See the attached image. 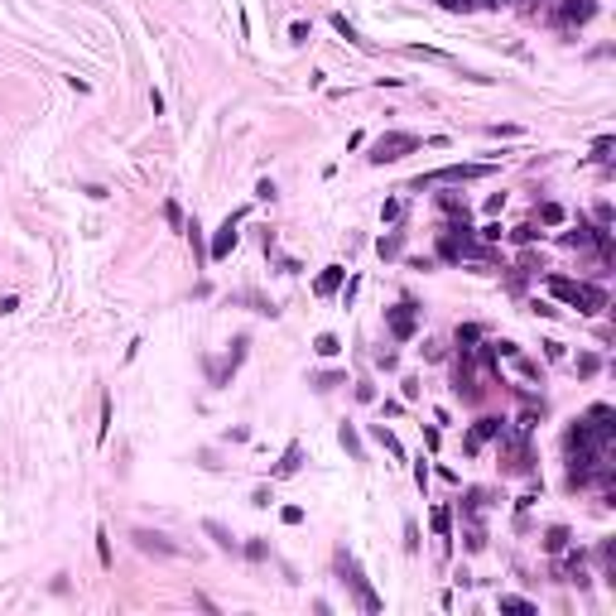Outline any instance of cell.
Here are the masks:
<instances>
[{
    "mask_svg": "<svg viewBox=\"0 0 616 616\" xmlns=\"http://www.w3.org/2000/svg\"><path fill=\"white\" fill-rule=\"evenodd\" d=\"M256 198H260V202H275V183L265 179V183H260V188H256Z\"/></svg>",
    "mask_w": 616,
    "mask_h": 616,
    "instance_id": "ab89813d",
    "label": "cell"
},
{
    "mask_svg": "<svg viewBox=\"0 0 616 616\" xmlns=\"http://www.w3.org/2000/svg\"><path fill=\"white\" fill-rule=\"evenodd\" d=\"M97 558H101V568H111V539H106V530H97Z\"/></svg>",
    "mask_w": 616,
    "mask_h": 616,
    "instance_id": "4dcf8cb0",
    "label": "cell"
},
{
    "mask_svg": "<svg viewBox=\"0 0 616 616\" xmlns=\"http://www.w3.org/2000/svg\"><path fill=\"white\" fill-rule=\"evenodd\" d=\"M539 231L535 226H516V231H511V241H516V246H530V241H535Z\"/></svg>",
    "mask_w": 616,
    "mask_h": 616,
    "instance_id": "836d02e7",
    "label": "cell"
},
{
    "mask_svg": "<svg viewBox=\"0 0 616 616\" xmlns=\"http://www.w3.org/2000/svg\"><path fill=\"white\" fill-rule=\"evenodd\" d=\"M279 520H284V525H303V511H298V506H284Z\"/></svg>",
    "mask_w": 616,
    "mask_h": 616,
    "instance_id": "d590c367",
    "label": "cell"
},
{
    "mask_svg": "<svg viewBox=\"0 0 616 616\" xmlns=\"http://www.w3.org/2000/svg\"><path fill=\"white\" fill-rule=\"evenodd\" d=\"M592 15H597V0H563L554 20H558V24H588Z\"/></svg>",
    "mask_w": 616,
    "mask_h": 616,
    "instance_id": "ba28073f",
    "label": "cell"
},
{
    "mask_svg": "<svg viewBox=\"0 0 616 616\" xmlns=\"http://www.w3.org/2000/svg\"><path fill=\"white\" fill-rule=\"evenodd\" d=\"M530 313H539V318H554L558 308H554V303H539V298H535V303H530Z\"/></svg>",
    "mask_w": 616,
    "mask_h": 616,
    "instance_id": "f35d334b",
    "label": "cell"
},
{
    "mask_svg": "<svg viewBox=\"0 0 616 616\" xmlns=\"http://www.w3.org/2000/svg\"><path fill=\"white\" fill-rule=\"evenodd\" d=\"M164 221H169V226H183V207L179 202H164Z\"/></svg>",
    "mask_w": 616,
    "mask_h": 616,
    "instance_id": "1f68e13d",
    "label": "cell"
},
{
    "mask_svg": "<svg viewBox=\"0 0 616 616\" xmlns=\"http://www.w3.org/2000/svg\"><path fill=\"white\" fill-rule=\"evenodd\" d=\"M563 202H539V226H563Z\"/></svg>",
    "mask_w": 616,
    "mask_h": 616,
    "instance_id": "ac0fdd59",
    "label": "cell"
},
{
    "mask_svg": "<svg viewBox=\"0 0 616 616\" xmlns=\"http://www.w3.org/2000/svg\"><path fill=\"white\" fill-rule=\"evenodd\" d=\"M409 150H419V135H409V130H390V135H380L376 145H371V164H395V160H404Z\"/></svg>",
    "mask_w": 616,
    "mask_h": 616,
    "instance_id": "3957f363",
    "label": "cell"
},
{
    "mask_svg": "<svg viewBox=\"0 0 616 616\" xmlns=\"http://www.w3.org/2000/svg\"><path fill=\"white\" fill-rule=\"evenodd\" d=\"M106 434H111V395H101V424H97V438L106 443Z\"/></svg>",
    "mask_w": 616,
    "mask_h": 616,
    "instance_id": "f1b7e54d",
    "label": "cell"
},
{
    "mask_svg": "<svg viewBox=\"0 0 616 616\" xmlns=\"http://www.w3.org/2000/svg\"><path fill=\"white\" fill-rule=\"evenodd\" d=\"M338 573L347 578V583H352V592L361 597V607H366V612H380V597L371 592V588H366V573H361V563H357L352 554H347V549L338 554Z\"/></svg>",
    "mask_w": 616,
    "mask_h": 616,
    "instance_id": "5b68a950",
    "label": "cell"
},
{
    "mask_svg": "<svg viewBox=\"0 0 616 616\" xmlns=\"http://www.w3.org/2000/svg\"><path fill=\"white\" fill-rule=\"evenodd\" d=\"M404 53H409V58H429V63H453L448 53H438V48H424V43H409Z\"/></svg>",
    "mask_w": 616,
    "mask_h": 616,
    "instance_id": "7402d4cb",
    "label": "cell"
},
{
    "mask_svg": "<svg viewBox=\"0 0 616 616\" xmlns=\"http://www.w3.org/2000/svg\"><path fill=\"white\" fill-rule=\"evenodd\" d=\"M380 217H385V221H400V202L390 198V202H385V207H380Z\"/></svg>",
    "mask_w": 616,
    "mask_h": 616,
    "instance_id": "b9f144b4",
    "label": "cell"
},
{
    "mask_svg": "<svg viewBox=\"0 0 616 616\" xmlns=\"http://www.w3.org/2000/svg\"><path fill=\"white\" fill-rule=\"evenodd\" d=\"M130 539H135L140 554H155V558H179V554H183V549L164 535V530H145V525H140V530H130Z\"/></svg>",
    "mask_w": 616,
    "mask_h": 616,
    "instance_id": "8992f818",
    "label": "cell"
},
{
    "mask_svg": "<svg viewBox=\"0 0 616 616\" xmlns=\"http://www.w3.org/2000/svg\"><path fill=\"white\" fill-rule=\"evenodd\" d=\"M371 434H376V443H380V448H385V453H390V457H404V448H400V438L390 434V429H385V424H376V429H371Z\"/></svg>",
    "mask_w": 616,
    "mask_h": 616,
    "instance_id": "d6986e66",
    "label": "cell"
},
{
    "mask_svg": "<svg viewBox=\"0 0 616 616\" xmlns=\"http://www.w3.org/2000/svg\"><path fill=\"white\" fill-rule=\"evenodd\" d=\"M357 400H361V404H371V400H376V385H371V380H361V385H357Z\"/></svg>",
    "mask_w": 616,
    "mask_h": 616,
    "instance_id": "8d00e7d4",
    "label": "cell"
},
{
    "mask_svg": "<svg viewBox=\"0 0 616 616\" xmlns=\"http://www.w3.org/2000/svg\"><path fill=\"white\" fill-rule=\"evenodd\" d=\"M544 289L558 298V303H568L578 313H602L607 308V294L597 289V284H583V279H568V275H544Z\"/></svg>",
    "mask_w": 616,
    "mask_h": 616,
    "instance_id": "6da1fadb",
    "label": "cell"
},
{
    "mask_svg": "<svg viewBox=\"0 0 616 616\" xmlns=\"http://www.w3.org/2000/svg\"><path fill=\"white\" fill-rule=\"evenodd\" d=\"M568 525H549V530H544V554H563V549H568Z\"/></svg>",
    "mask_w": 616,
    "mask_h": 616,
    "instance_id": "4fadbf2b",
    "label": "cell"
},
{
    "mask_svg": "<svg viewBox=\"0 0 616 616\" xmlns=\"http://www.w3.org/2000/svg\"><path fill=\"white\" fill-rule=\"evenodd\" d=\"M583 419H588V429H592V434H612V429H616V424H612V419H616L612 404H592Z\"/></svg>",
    "mask_w": 616,
    "mask_h": 616,
    "instance_id": "8fae6325",
    "label": "cell"
},
{
    "mask_svg": "<svg viewBox=\"0 0 616 616\" xmlns=\"http://www.w3.org/2000/svg\"><path fill=\"white\" fill-rule=\"evenodd\" d=\"M385 328H390V338H400V342H409L419 333V303L409 294L400 298L395 308H385Z\"/></svg>",
    "mask_w": 616,
    "mask_h": 616,
    "instance_id": "277c9868",
    "label": "cell"
},
{
    "mask_svg": "<svg viewBox=\"0 0 616 616\" xmlns=\"http://www.w3.org/2000/svg\"><path fill=\"white\" fill-rule=\"evenodd\" d=\"M202 535L212 539V544H217L221 554H236V549H241L236 539H231V530H226V525H221V520H202Z\"/></svg>",
    "mask_w": 616,
    "mask_h": 616,
    "instance_id": "30bf717a",
    "label": "cell"
},
{
    "mask_svg": "<svg viewBox=\"0 0 616 616\" xmlns=\"http://www.w3.org/2000/svg\"><path fill=\"white\" fill-rule=\"evenodd\" d=\"M289 39H294V43H308V24H289Z\"/></svg>",
    "mask_w": 616,
    "mask_h": 616,
    "instance_id": "60d3db41",
    "label": "cell"
},
{
    "mask_svg": "<svg viewBox=\"0 0 616 616\" xmlns=\"http://www.w3.org/2000/svg\"><path fill=\"white\" fill-rule=\"evenodd\" d=\"M376 366H385V371H395V366H400V357H395V352H376Z\"/></svg>",
    "mask_w": 616,
    "mask_h": 616,
    "instance_id": "74e56055",
    "label": "cell"
},
{
    "mask_svg": "<svg viewBox=\"0 0 616 616\" xmlns=\"http://www.w3.org/2000/svg\"><path fill=\"white\" fill-rule=\"evenodd\" d=\"M501 429H506V424H501V419H477V424H472V438H477V443H486V438H501Z\"/></svg>",
    "mask_w": 616,
    "mask_h": 616,
    "instance_id": "e0dca14e",
    "label": "cell"
},
{
    "mask_svg": "<svg viewBox=\"0 0 616 616\" xmlns=\"http://www.w3.org/2000/svg\"><path fill=\"white\" fill-rule=\"evenodd\" d=\"M241 554L251 558V563H265V558H270V544H265V539H251V544H246Z\"/></svg>",
    "mask_w": 616,
    "mask_h": 616,
    "instance_id": "484cf974",
    "label": "cell"
},
{
    "mask_svg": "<svg viewBox=\"0 0 616 616\" xmlns=\"http://www.w3.org/2000/svg\"><path fill=\"white\" fill-rule=\"evenodd\" d=\"M525 5H530V10H535V5H544V0H525Z\"/></svg>",
    "mask_w": 616,
    "mask_h": 616,
    "instance_id": "bcb514c9",
    "label": "cell"
},
{
    "mask_svg": "<svg viewBox=\"0 0 616 616\" xmlns=\"http://www.w3.org/2000/svg\"><path fill=\"white\" fill-rule=\"evenodd\" d=\"M246 347H251V338H236V342H231V352H226V371H236L241 361H246Z\"/></svg>",
    "mask_w": 616,
    "mask_h": 616,
    "instance_id": "cb8c5ba5",
    "label": "cell"
},
{
    "mask_svg": "<svg viewBox=\"0 0 616 616\" xmlns=\"http://www.w3.org/2000/svg\"><path fill=\"white\" fill-rule=\"evenodd\" d=\"M236 221H241V212H231V217L217 226V236H212V246H207V260H226L231 251H236Z\"/></svg>",
    "mask_w": 616,
    "mask_h": 616,
    "instance_id": "52a82bcc",
    "label": "cell"
},
{
    "mask_svg": "<svg viewBox=\"0 0 616 616\" xmlns=\"http://www.w3.org/2000/svg\"><path fill=\"white\" fill-rule=\"evenodd\" d=\"M501 612H520V616H535L539 607L530 602V597H501Z\"/></svg>",
    "mask_w": 616,
    "mask_h": 616,
    "instance_id": "44dd1931",
    "label": "cell"
},
{
    "mask_svg": "<svg viewBox=\"0 0 616 616\" xmlns=\"http://www.w3.org/2000/svg\"><path fill=\"white\" fill-rule=\"evenodd\" d=\"M342 279H347V270H342V265H328V270L313 279V294H318V298H333V294L342 289Z\"/></svg>",
    "mask_w": 616,
    "mask_h": 616,
    "instance_id": "9c48e42d",
    "label": "cell"
},
{
    "mask_svg": "<svg viewBox=\"0 0 616 616\" xmlns=\"http://www.w3.org/2000/svg\"><path fill=\"white\" fill-rule=\"evenodd\" d=\"M298 462H303V448H298V443H289V448H284V457L275 462V477H294Z\"/></svg>",
    "mask_w": 616,
    "mask_h": 616,
    "instance_id": "9a60e30c",
    "label": "cell"
},
{
    "mask_svg": "<svg viewBox=\"0 0 616 616\" xmlns=\"http://www.w3.org/2000/svg\"><path fill=\"white\" fill-rule=\"evenodd\" d=\"M434 535L443 539V544L453 539V520H448V511H443V506H438V511H434Z\"/></svg>",
    "mask_w": 616,
    "mask_h": 616,
    "instance_id": "603a6c76",
    "label": "cell"
},
{
    "mask_svg": "<svg viewBox=\"0 0 616 616\" xmlns=\"http://www.w3.org/2000/svg\"><path fill=\"white\" fill-rule=\"evenodd\" d=\"M342 380H347V371H323V376H313V385L318 390H338Z\"/></svg>",
    "mask_w": 616,
    "mask_h": 616,
    "instance_id": "4316f807",
    "label": "cell"
},
{
    "mask_svg": "<svg viewBox=\"0 0 616 616\" xmlns=\"http://www.w3.org/2000/svg\"><path fill=\"white\" fill-rule=\"evenodd\" d=\"M313 352H318V357H338V352H342L338 333H318V338H313Z\"/></svg>",
    "mask_w": 616,
    "mask_h": 616,
    "instance_id": "ffe728a7",
    "label": "cell"
},
{
    "mask_svg": "<svg viewBox=\"0 0 616 616\" xmlns=\"http://www.w3.org/2000/svg\"><path fill=\"white\" fill-rule=\"evenodd\" d=\"M544 352H549V361H563V342L549 338V342H544Z\"/></svg>",
    "mask_w": 616,
    "mask_h": 616,
    "instance_id": "ee69618b",
    "label": "cell"
},
{
    "mask_svg": "<svg viewBox=\"0 0 616 616\" xmlns=\"http://www.w3.org/2000/svg\"><path fill=\"white\" fill-rule=\"evenodd\" d=\"M592 236H597V226L578 221L573 231H563V246H568V251H583V246H592Z\"/></svg>",
    "mask_w": 616,
    "mask_h": 616,
    "instance_id": "5bb4252c",
    "label": "cell"
},
{
    "mask_svg": "<svg viewBox=\"0 0 616 616\" xmlns=\"http://www.w3.org/2000/svg\"><path fill=\"white\" fill-rule=\"evenodd\" d=\"M438 207H443V212H453V217H467V202L453 198V193H443V198H438Z\"/></svg>",
    "mask_w": 616,
    "mask_h": 616,
    "instance_id": "83f0119b",
    "label": "cell"
},
{
    "mask_svg": "<svg viewBox=\"0 0 616 616\" xmlns=\"http://www.w3.org/2000/svg\"><path fill=\"white\" fill-rule=\"evenodd\" d=\"M477 179H491V164H443V169H434V174H419V179H409V193L443 188V183H477Z\"/></svg>",
    "mask_w": 616,
    "mask_h": 616,
    "instance_id": "7a4b0ae2",
    "label": "cell"
},
{
    "mask_svg": "<svg viewBox=\"0 0 616 616\" xmlns=\"http://www.w3.org/2000/svg\"><path fill=\"white\" fill-rule=\"evenodd\" d=\"M400 251H404V231H390V236L376 241V256H380V260H395Z\"/></svg>",
    "mask_w": 616,
    "mask_h": 616,
    "instance_id": "2e32d148",
    "label": "cell"
},
{
    "mask_svg": "<svg viewBox=\"0 0 616 616\" xmlns=\"http://www.w3.org/2000/svg\"><path fill=\"white\" fill-rule=\"evenodd\" d=\"M481 241H501V221H486V226H481Z\"/></svg>",
    "mask_w": 616,
    "mask_h": 616,
    "instance_id": "7bdbcfd3",
    "label": "cell"
},
{
    "mask_svg": "<svg viewBox=\"0 0 616 616\" xmlns=\"http://www.w3.org/2000/svg\"><path fill=\"white\" fill-rule=\"evenodd\" d=\"M477 338H481L477 323H462V328H457V342H477Z\"/></svg>",
    "mask_w": 616,
    "mask_h": 616,
    "instance_id": "e575fe53",
    "label": "cell"
},
{
    "mask_svg": "<svg viewBox=\"0 0 616 616\" xmlns=\"http://www.w3.org/2000/svg\"><path fill=\"white\" fill-rule=\"evenodd\" d=\"M477 5H491V10H501V5H506V0H477Z\"/></svg>",
    "mask_w": 616,
    "mask_h": 616,
    "instance_id": "f6af8a7d",
    "label": "cell"
},
{
    "mask_svg": "<svg viewBox=\"0 0 616 616\" xmlns=\"http://www.w3.org/2000/svg\"><path fill=\"white\" fill-rule=\"evenodd\" d=\"M404 549H409V554H419V525H414V520L404 525Z\"/></svg>",
    "mask_w": 616,
    "mask_h": 616,
    "instance_id": "d6a6232c",
    "label": "cell"
},
{
    "mask_svg": "<svg viewBox=\"0 0 616 616\" xmlns=\"http://www.w3.org/2000/svg\"><path fill=\"white\" fill-rule=\"evenodd\" d=\"M602 371V357H592V352H578V376H597Z\"/></svg>",
    "mask_w": 616,
    "mask_h": 616,
    "instance_id": "d4e9b609",
    "label": "cell"
},
{
    "mask_svg": "<svg viewBox=\"0 0 616 616\" xmlns=\"http://www.w3.org/2000/svg\"><path fill=\"white\" fill-rule=\"evenodd\" d=\"M338 443L347 448V457H352V462H366V448H361V434L352 429V424H342V429H338Z\"/></svg>",
    "mask_w": 616,
    "mask_h": 616,
    "instance_id": "7c38bea8",
    "label": "cell"
},
{
    "mask_svg": "<svg viewBox=\"0 0 616 616\" xmlns=\"http://www.w3.org/2000/svg\"><path fill=\"white\" fill-rule=\"evenodd\" d=\"M333 29H338V34H342L347 43H361V34L352 29V24H347V15H333Z\"/></svg>",
    "mask_w": 616,
    "mask_h": 616,
    "instance_id": "f546056e",
    "label": "cell"
}]
</instances>
